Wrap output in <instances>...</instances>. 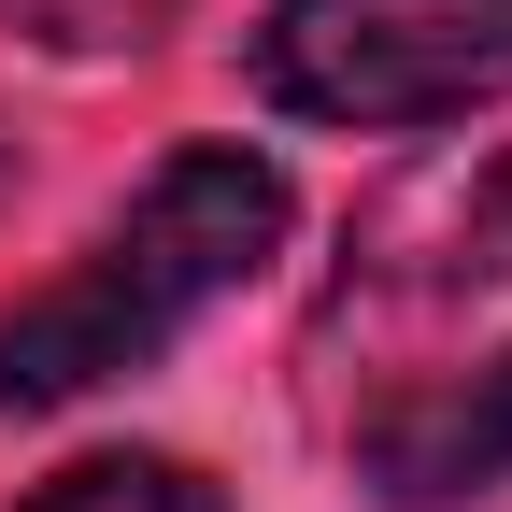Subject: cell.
I'll use <instances>...</instances> for the list:
<instances>
[{
    "mask_svg": "<svg viewBox=\"0 0 512 512\" xmlns=\"http://www.w3.org/2000/svg\"><path fill=\"white\" fill-rule=\"evenodd\" d=\"M285 214L299 200L256 143H171L72 271L0 313V413H72L100 384L157 370L214 299H242L285 256Z\"/></svg>",
    "mask_w": 512,
    "mask_h": 512,
    "instance_id": "cell-1",
    "label": "cell"
},
{
    "mask_svg": "<svg viewBox=\"0 0 512 512\" xmlns=\"http://www.w3.org/2000/svg\"><path fill=\"white\" fill-rule=\"evenodd\" d=\"M256 100L299 128H470L512 100V0H271Z\"/></svg>",
    "mask_w": 512,
    "mask_h": 512,
    "instance_id": "cell-2",
    "label": "cell"
},
{
    "mask_svg": "<svg viewBox=\"0 0 512 512\" xmlns=\"http://www.w3.org/2000/svg\"><path fill=\"white\" fill-rule=\"evenodd\" d=\"M356 484L384 512H456L512 484V342L470 370H413L356 413Z\"/></svg>",
    "mask_w": 512,
    "mask_h": 512,
    "instance_id": "cell-3",
    "label": "cell"
},
{
    "mask_svg": "<svg viewBox=\"0 0 512 512\" xmlns=\"http://www.w3.org/2000/svg\"><path fill=\"white\" fill-rule=\"evenodd\" d=\"M498 271H512V143L399 185L356 242V285H384V299H456V285H498Z\"/></svg>",
    "mask_w": 512,
    "mask_h": 512,
    "instance_id": "cell-4",
    "label": "cell"
},
{
    "mask_svg": "<svg viewBox=\"0 0 512 512\" xmlns=\"http://www.w3.org/2000/svg\"><path fill=\"white\" fill-rule=\"evenodd\" d=\"M15 512H228L185 456H86V470H57V484H29Z\"/></svg>",
    "mask_w": 512,
    "mask_h": 512,
    "instance_id": "cell-5",
    "label": "cell"
},
{
    "mask_svg": "<svg viewBox=\"0 0 512 512\" xmlns=\"http://www.w3.org/2000/svg\"><path fill=\"white\" fill-rule=\"evenodd\" d=\"M185 0H0V29L43 43V57H143Z\"/></svg>",
    "mask_w": 512,
    "mask_h": 512,
    "instance_id": "cell-6",
    "label": "cell"
}]
</instances>
